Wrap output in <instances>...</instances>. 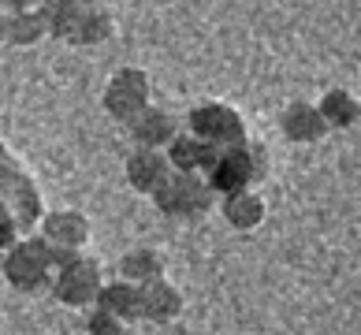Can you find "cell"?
Masks as SVG:
<instances>
[{
  "label": "cell",
  "instance_id": "cell-1",
  "mask_svg": "<svg viewBox=\"0 0 361 335\" xmlns=\"http://www.w3.org/2000/svg\"><path fill=\"white\" fill-rule=\"evenodd\" d=\"M269 176V150L261 142H246V145H235V150H220L216 164L205 171V183L212 194H238V190H257Z\"/></svg>",
  "mask_w": 361,
  "mask_h": 335
},
{
  "label": "cell",
  "instance_id": "cell-2",
  "mask_svg": "<svg viewBox=\"0 0 361 335\" xmlns=\"http://www.w3.org/2000/svg\"><path fill=\"white\" fill-rule=\"evenodd\" d=\"M56 253L45 246L42 235H26L4 253V279L19 294H42L52 287Z\"/></svg>",
  "mask_w": 361,
  "mask_h": 335
},
{
  "label": "cell",
  "instance_id": "cell-3",
  "mask_svg": "<svg viewBox=\"0 0 361 335\" xmlns=\"http://www.w3.org/2000/svg\"><path fill=\"white\" fill-rule=\"evenodd\" d=\"M101 287H104L101 264L93 261V257H86V253H75V257H63L56 264L49 291L56 294V302L71 305V310H93Z\"/></svg>",
  "mask_w": 361,
  "mask_h": 335
},
{
  "label": "cell",
  "instance_id": "cell-4",
  "mask_svg": "<svg viewBox=\"0 0 361 335\" xmlns=\"http://www.w3.org/2000/svg\"><path fill=\"white\" fill-rule=\"evenodd\" d=\"M186 130H190L194 138H202L205 145H212V150H235V145L250 142L243 112L231 109V104H224V101L197 104L190 112V119H186Z\"/></svg>",
  "mask_w": 361,
  "mask_h": 335
},
{
  "label": "cell",
  "instance_id": "cell-5",
  "mask_svg": "<svg viewBox=\"0 0 361 335\" xmlns=\"http://www.w3.org/2000/svg\"><path fill=\"white\" fill-rule=\"evenodd\" d=\"M153 104V83L142 67H119L104 86V112L116 123H130Z\"/></svg>",
  "mask_w": 361,
  "mask_h": 335
},
{
  "label": "cell",
  "instance_id": "cell-6",
  "mask_svg": "<svg viewBox=\"0 0 361 335\" xmlns=\"http://www.w3.org/2000/svg\"><path fill=\"white\" fill-rule=\"evenodd\" d=\"M212 197L216 194L209 190V183L202 176H179V171H171V179L153 194L157 209L168 220H202L212 209Z\"/></svg>",
  "mask_w": 361,
  "mask_h": 335
},
{
  "label": "cell",
  "instance_id": "cell-7",
  "mask_svg": "<svg viewBox=\"0 0 361 335\" xmlns=\"http://www.w3.org/2000/svg\"><path fill=\"white\" fill-rule=\"evenodd\" d=\"M90 235H93V227H90V220L78 209H52V212H45V220H42V238H45V246L56 253V264L63 257L86 253Z\"/></svg>",
  "mask_w": 361,
  "mask_h": 335
},
{
  "label": "cell",
  "instance_id": "cell-8",
  "mask_svg": "<svg viewBox=\"0 0 361 335\" xmlns=\"http://www.w3.org/2000/svg\"><path fill=\"white\" fill-rule=\"evenodd\" d=\"M183 305H186V298L171 279H153V284L138 287V320L171 324V320L183 317Z\"/></svg>",
  "mask_w": 361,
  "mask_h": 335
},
{
  "label": "cell",
  "instance_id": "cell-9",
  "mask_svg": "<svg viewBox=\"0 0 361 335\" xmlns=\"http://www.w3.org/2000/svg\"><path fill=\"white\" fill-rule=\"evenodd\" d=\"M171 171H179V176H205V171L216 164L220 150H212V145H205L202 138H194L190 130H179L176 138H171V145L164 150Z\"/></svg>",
  "mask_w": 361,
  "mask_h": 335
},
{
  "label": "cell",
  "instance_id": "cell-10",
  "mask_svg": "<svg viewBox=\"0 0 361 335\" xmlns=\"http://www.w3.org/2000/svg\"><path fill=\"white\" fill-rule=\"evenodd\" d=\"M127 130H130V138H135V150H160V153H164L171 145V138L179 134L176 116L157 109V104H149L138 119H130Z\"/></svg>",
  "mask_w": 361,
  "mask_h": 335
},
{
  "label": "cell",
  "instance_id": "cell-11",
  "mask_svg": "<svg viewBox=\"0 0 361 335\" xmlns=\"http://www.w3.org/2000/svg\"><path fill=\"white\" fill-rule=\"evenodd\" d=\"M171 179V164L160 150H130L127 157V183L135 186L138 194H157L160 186Z\"/></svg>",
  "mask_w": 361,
  "mask_h": 335
},
{
  "label": "cell",
  "instance_id": "cell-12",
  "mask_svg": "<svg viewBox=\"0 0 361 335\" xmlns=\"http://www.w3.org/2000/svg\"><path fill=\"white\" fill-rule=\"evenodd\" d=\"M4 8V42L11 45H37L45 30L42 4H0Z\"/></svg>",
  "mask_w": 361,
  "mask_h": 335
},
{
  "label": "cell",
  "instance_id": "cell-13",
  "mask_svg": "<svg viewBox=\"0 0 361 335\" xmlns=\"http://www.w3.org/2000/svg\"><path fill=\"white\" fill-rule=\"evenodd\" d=\"M279 127H283V138L294 142V145H317L320 138L328 134L324 119H320L317 104L313 101H294L283 109V119H279Z\"/></svg>",
  "mask_w": 361,
  "mask_h": 335
},
{
  "label": "cell",
  "instance_id": "cell-14",
  "mask_svg": "<svg viewBox=\"0 0 361 335\" xmlns=\"http://www.w3.org/2000/svg\"><path fill=\"white\" fill-rule=\"evenodd\" d=\"M119 279H127V284H135V287H145V284H153V279H168L164 253L153 250V246L127 250L123 257H119Z\"/></svg>",
  "mask_w": 361,
  "mask_h": 335
},
{
  "label": "cell",
  "instance_id": "cell-15",
  "mask_svg": "<svg viewBox=\"0 0 361 335\" xmlns=\"http://www.w3.org/2000/svg\"><path fill=\"white\" fill-rule=\"evenodd\" d=\"M4 205H8V212L16 217V224H19V231H23V238L34 231V227H42V220H45V205H42V194H37V186L30 183V176H23L16 186L8 190V197H4Z\"/></svg>",
  "mask_w": 361,
  "mask_h": 335
},
{
  "label": "cell",
  "instance_id": "cell-16",
  "mask_svg": "<svg viewBox=\"0 0 361 335\" xmlns=\"http://www.w3.org/2000/svg\"><path fill=\"white\" fill-rule=\"evenodd\" d=\"M264 212H269V201L261 190H238L224 197V220L235 231H257L264 224Z\"/></svg>",
  "mask_w": 361,
  "mask_h": 335
},
{
  "label": "cell",
  "instance_id": "cell-17",
  "mask_svg": "<svg viewBox=\"0 0 361 335\" xmlns=\"http://www.w3.org/2000/svg\"><path fill=\"white\" fill-rule=\"evenodd\" d=\"M97 310H104V313H112V317H119V320H127V324H135L138 320V287L135 284H127V279H104V287H101V294H97Z\"/></svg>",
  "mask_w": 361,
  "mask_h": 335
},
{
  "label": "cell",
  "instance_id": "cell-18",
  "mask_svg": "<svg viewBox=\"0 0 361 335\" xmlns=\"http://www.w3.org/2000/svg\"><path fill=\"white\" fill-rule=\"evenodd\" d=\"M357 97L350 90H328L324 97L317 101V112H320V119H324V127L328 130H346V127H354L357 123Z\"/></svg>",
  "mask_w": 361,
  "mask_h": 335
},
{
  "label": "cell",
  "instance_id": "cell-19",
  "mask_svg": "<svg viewBox=\"0 0 361 335\" xmlns=\"http://www.w3.org/2000/svg\"><path fill=\"white\" fill-rule=\"evenodd\" d=\"M82 0H52V4H42L45 11V30L60 42L75 45V34H78V23H82Z\"/></svg>",
  "mask_w": 361,
  "mask_h": 335
},
{
  "label": "cell",
  "instance_id": "cell-20",
  "mask_svg": "<svg viewBox=\"0 0 361 335\" xmlns=\"http://www.w3.org/2000/svg\"><path fill=\"white\" fill-rule=\"evenodd\" d=\"M112 37V16L104 4H86L82 8V23H78L75 45H101Z\"/></svg>",
  "mask_w": 361,
  "mask_h": 335
},
{
  "label": "cell",
  "instance_id": "cell-21",
  "mask_svg": "<svg viewBox=\"0 0 361 335\" xmlns=\"http://www.w3.org/2000/svg\"><path fill=\"white\" fill-rule=\"evenodd\" d=\"M86 335H130V324L93 305L90 317H86Z\"/></svg>",
  "mask_w": 361,
  "mask_h": 335
},
{
  "label": "cell",
  "instance_id": "cell-22",
  "mask_svg": "<svg viewBox=\"0 0 361 335\" xmlns=\"http://www.w3.org/2000/svg\"><path fill=\"white\" fill-rule=\"evenodd\" d=\"M19 238H23V231H19L16 217H11V212H8V205H4V201H0V250L8 253L11 246L19 243Z\"/></svg>",
  "mask_w": 361,
  "mask_h": 335
},
{
  "label": "cell",
  "instance_id": "cell-23",
  "mask_svg": "<svg viewBox=\"0 0 361 335\" xmlns=\"http://www.w3.org/2000/svg\"><path fill=\"white\" fill-rule=\"evenodd\" d=\"M0 42H4V8H0Z\"/></svg>",
  "mask_w": 361,
  "mask_h": 335
},
{
  "label": "cell",
  "instance_id": "cell-24",
  "mask_svg": "<svg viewBox=\"0 0 361 335\" xmlns=\"http://www.w3.org/2000/svg\"><path fill=\"white\" fill-rule=\"evenodd\" d=\"M357 123H361V104H357Z\"/></svg>",
  "mask_w": 361,
  "mask_h": 335
}]
</instances>
